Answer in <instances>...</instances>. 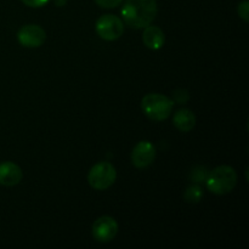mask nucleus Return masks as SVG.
Wrapping results in <instances>:
<instances>
[{
	"mask_svg": "<svg viewBox=\"0 0 249 249\" xmlns=\"http://www.w3.org/2000/svg\"><path fill=\"white\" fill-rule=\"evenodd\" d=\"M117 172L109 162H99L90 169L88 174L89 185L95 190L104 191L116 182Z\"/></svg>",
	"mask_w": 249,
	"mask_h": 249,
	"instance_id": "nucleus-4",
	"label": "nucleus"
},
{
	"mask_svg": "<svg viewBox=\"0 0 249 249\" xmlns=\"http://www.w3.org/2000/svg\"><path fill=\"white\" fill-rule=\"evenodd\" d=\"M66 1H67V0H55V4L57 5V6H63V5L66 4Z\"/></svg>",
	"mask_w": 249,
	"mask_h": 249,
	"instance_id": "nucleus-17",
	"label": "nucleus"
},
{
	"mask_svg": "<svg viewBox=\"0 0 249 249\" xmlns=\"http://www.w3.org/2000/svg\"><path fill=\"white\" fill-rule=\"evenodd\" d=\"M184 197L185 201L189 202V203H198L202 199V197H203V190H202V187L194 185V186L187 187Z\"/></svg>",
	"mask_w": 249,
	"mask_h": 249,
	"instance_id": "nucleus-12",
	"label": "nucleus"
},
{
	"mask_svg": "<svg viewBox=\"0 0 249 249\" xmlns=\"http://www.w3.org/2000/svg\"><path fill=\"white\" fill-rule=\"evenodd\" d=\"M174 102L172 99L162 94H147L141 100L142 112L155 122H162L169 118L172 114Z\"/></svg>",
	"mask_w": 249,
	"mask_h": 249,
	"instance_id": "nucleus-3",
	"label": "nucleus"
},
{
	"mask_svg": "<svg viewBox=\"0 0 249 249\" xmlns=\"http://www.w3.org/2000/svg\"><path fill=\"white\" fill-rule=\"evenodd\" d=\"M124 32L123 21L114 15H104L96 22V33L106 41H113L121 38Z\"/></svg>",
	"mask_w": 249,
	"mask_h": 249,
	"instance_id": "nucleus-5",
	"label": "nucleus"
},
{
	"mask_svg": "<svg viewBox=\"0 0 249 249\" xmlns=\"http://www.w3.org/2000/svg\"><path fill=\"white\" fill-rule=\"evenodd\" d=\"M157 11L156 0H126L121 14L126 26L134 29H141L155 21Z\"/></svg>",
	"mask_w": 249,
	"mask_h": 249,
	"instance_id": "nucleus-1",
	"label": "nucleus"
},
{
	"mask_svg": "<svg viewBox=\"0 0 249 249\" xmlns=\"http://www.w3.org/2000/svg\"><path fill=\"white\" fill-rule=\"evenodd\" d=\"M142 41L151 50H158L164 45V32L160 27L150 24V26L145 27V31L142 33Z\"/></svg>",
	"mask_w": 249,
	"mask_h": 249,
	"instance_id": "nucleus-10",
	"label": "nucleus"
},
{
	"mask_svg": "<svg viewBox=\"0 0 249 249\" xmlns=\"http://www.w3.org/2000/svg\"><path fill=\"white\" fill-rule=\"evenodd\" d=\"M123 0H95L97 5L102 9H113V7L119 6Z\"/></svg>",
	"mask_w": 249,
	"mask_h": 249,
	"instance_id": "nucleus-14",
	"label": "nucleus"
},
{
	"mask_svg": "<svg viewBox=\"0 0 249 249\" xmlns=\"http://www.w3.org/2000/svg\"><path fill=\"white\" fill-rule=\"evenodd\" d=\"M173 123H174L175 128L178 130L182 131V133H187V131H191L196 125V116L190 109L181 108L174 114Z\"/></svg>",
	"mask_w": 249,
	"mask_h": 249,
	"instance_id": "nucleus-11",
	"label": "nucleus"
},
{
	"mask_svg": "<svg viewBox=\"0 0 249 249\" xmlns=\"http://www.w3.org/2000/svg\"><path fill=\"white\" fill-rule=\"evenodd\" d=\"M118 233V224L116 219L109 215L100 216L91 228V235L97 242L107 243L113 240Z\"/></svg>",
	"mask_w": 249,
	"mask_h": 249,
	"instance_id": "nucleus-6",
	"label": "nucleus"
},
{
	"mask_svg": "<svg viewBox=\"0 0 249 249\" xmlns=\"http://www.w3.org/2000/svg\"><path fill=\"white\" fill-rule=\"evenodd\" d=\"M50 0H22L24 5L29 7H41L46 5Z\"/></svg>",
	"mask_w": 249,
	"mask_h": 249,
	"instance_id": "nucleus-16",
	"label": "nucleus"
},
{
	"mask_svg": "<svg viewBox=\"0 0 249 249\" xmlns=\"http://www.w3.org/2000/svg\"><path fill=\"white\" fill-rule=\"evenodd\" d=\"M156 158V147L150 141H140L131 152V163L138 169L148 168Z\"/></svg>",
	"mask_w": 249,
	"mask_h": 249,
	"instance_id": "nucleus-8",
	"label": "nucleus"
},
{
	"mask_svg": "<svg viewBox=\"0 0 249 249\" xmlns=\"http://www.w3.org/2000/svg\"><path fill=\"white\" fill-rule=\"evenodd\" d=\"M17 40L24 48H39L45 43L46 32L38 24H26L17 33Z\"/></svg>",
	"mask_w": 249,
	"mask_h": 249,
	"instance_id": "nucleus-7",
	"label": "nucleus"
},
{
	"mask_svg": "<svg viewBox=\"0 0 249 249\" xmlns=\"http://www.w3.org/2000/svg\"><path fill=\"white\" fill-rule=\"evenodd\" d=\"M206 184L212 194H230L237 185V173L230 165H220L207 175Z\"/></svg>",
	"mask_w": 249,
	"mask_h": 249,
	"instance_id": "nucleus-2",
	"label": "nucleus"
},
{
	"mask_svg": "<svg viewBox=\"0 0 249 249\" xmlns=\"http://www.w3.org/2000/svg\"><path fill=\"white\" fill-rule=\"evenodd\" d=\"M237 10H238V15H240L241 18H242L246 23H248L249 22V1L248 0H245V1L240 2V4H238Z\"/></svg>",
	"mask_w": 249,
	"mask_h": 249,
	"instance_id": "nucleus-13",
	"label": "nucleus"
},
{
	"mask_svg": "<svg viewBox=\"0 0 249 249\" xmlns=\"http://www.w3.org/2000/svg\"><path fill=\"white\" fill-rule=\"evenodd\" d=\"M189 97V92L184 89L177 90V91L174 92V100L177 102H179V104H185V102H187Z\"/></svg>",
	"mask_w": 249,
	"mask_h": 249,
	"instance_id": "nucleus-15",
	"label": "nucleus"
},
{
	"mask_svg": "<svg viewBox=\"0 0 249 249\" xmlns=\"http://www.w3.org/2000/svg\"><path fill=\"white\" fill-rule=\"evenodd\" d=\"M23 178L21 168L12 162H4L0 164V184L11 187L19 184Z\"/></svg>",
	"mask_w": 249,
	"mask_h": 249,
	"instance_id": "nucleus-9",
	"label": "nucleus"
}]
</instances>
